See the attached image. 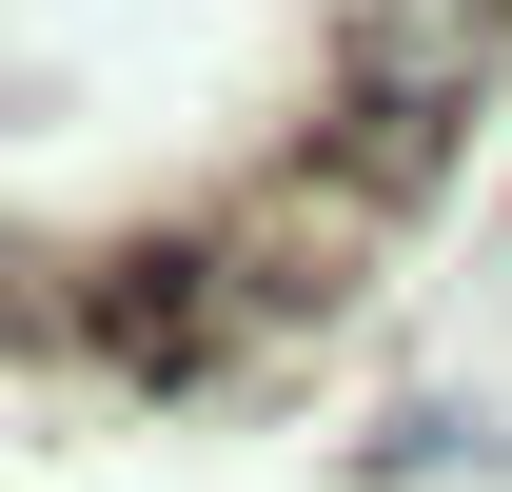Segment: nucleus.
Masks as SVG:
<instances>
[{"instance_id": "1", "label": "nucleus", "mask_w": 512, "mask_h": 492, "mask_svg": "<svg viewBox=\"0 0 512 492\" xmlns=\"http://www.w3.org/2000/svg\"><path fill=\"white\" fill-rule=\"evenodd\" d=\"M493 40H512V0H375V20H355V79H375L394 138H434L453 99L493 79Z\"/></svg>"}]
</instances>
